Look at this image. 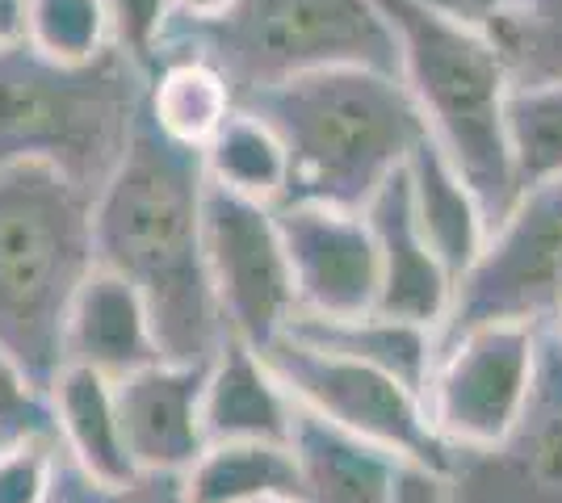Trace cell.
<instances>
[{"mask_svg":"<svg viewBox=\"0 0 562 503\" xmlns=\"http://www.w3.org/2000/svg\"><path fill=\"white\" fill-rule=\"evenodd\" d=\"M538 369V332L474 328L437 348L424 408L449 449L495 445L520 415Z\"/></svg>","mask_w":562,"mask_h":503,"instance_id":"cell-10","label":"cell"},{"mask_svg":"<svg viewBox=\"0 0 562 503\" xmlns=\"http://www.w3.org/2000/svg\"><path fill=\"white\" fill-rule=\"evenodd\" d=\"M202 168H206V181L214 190H227L235 197L273 206V210L285 202V190H290V160H285V147L273 135V126L239 105L227 118V126L206 144Z\"/></svg>","mask_w":562,"mask_h":503,"instance_id":"cell-23","label":"cell"},{"mask_svg":"<svg viewBox=\"0 0 562 503\" xmlns=\"http://www.w3.org/2000/svg\"><path fill=\"white\" fill-rule=\"evenodd\" d=\"M294 424V399L252 344L227 340L223 353L206 365L202 390V428L206 445L218 441H273L285 445Z\"/></svg>","mask_w":562,"mask_h":503,"instance_id":"cell-17","label":"cell"},{"mask_svg":"<svg viewBox=\"0 0 562 503\" xmlns=\"http://www.w3.org/2000/svg\"><path fill=\"white\" fill-rule=\"evenodd\" d=\"M47 395L50 411H55V441L68 454V461H76L97 482L135 479L110 378H101L93 369H80V365H64Z\"/></svg>","mask_w":562,"mask_h":503,"instance_id":"cell-19","label":"cell"},{"mask_svg":"<svg viewBox=\"0 0 562 503\" xmlns=\"http://www.w3.org/2000/svg\"><path fill=\"white\" fill-rule=\"evenodd\" d=\"M281 335H294L311 348H324L331 357L357 361L398 378L403 386L420 390L428 386V374L437 365V332L420 323H403L391 315H352V319H315V315H294Z\"/></svg>","mask_w":562,"mask_h":503,"instance_id":"cell-20","label":"cell"},{"mask_svg":"<svg viewBox=\"0 0 562 503\" xmlns=\"http://www.w3.org/2000/svg\"><path fill=\"white\" fill-rule=\"evenodd\" d=\"M278 231L290 261L299 315L352 319L378 307V243L366 210L281 202Z\"/></svg>","mask_w":562,"mask_h":503,"instance_id":"cell-12","label":"cell"},{"mask_svg":"<svg viewBox=\"0 0 562 503\" xmlns=\"http://www.w3.org/2000/svg\"><path fill=\"white\" fill-rule=\"evenodd\" d=\"M370 231L378 243V315H391L403 323H420L428 332H441L453 302V273L432 243L424 240L420 222L412 215L407 176H395L370 197L366 206Z\"/></svg>","mask_w":562,"mask_h":503,"instance_id":"cell-14","label":"cell"},{"mask_svg":"<svg viewBox=\"0 0 562 503\" xmlns=\"http://www.w3.org/2000/svg\"><path fill=\"white\" fill-rule=\"evenodd\" d=\"M441 479L458 503H562V323L538 332V369L513 428L453 449Z\"/></svg>","mask_w":562,"mask_h":503,"instance_id":"cell-11","label":"cell"},{"mask_svg":"<svg viewBox=\"0 0 562 503\" xmlns=\"http://www.w3.org/2000/svg\"><path fill=\"white\" fill-rule=\"evenodd\" d=\"M64 357L68 365L93 369L110 382H122L147 365L165 361L160 335H156V323L139 289L97 264L93 277L80 286L71 302Z\"/></svg>","mask_w":562,"mask_h":503,"instance_id":"cell-15","label":"cell"},{"mask_svg":"<svg viewBox=\"0 0 562 503\" xmlns=\"http://www.w3.org/2000/svg\"><path fill=\"white\" fill-rule=\"evenodd\" d=\"M55 441V411L43 386L25 378V369L0 348V449L18 441Z\"/></svg>","mask_w":562,"mask_h":503,"instance_id":"cell-28","label":"cell"},{"mask_svg":"<svg viewBox=\"0 0 562 503\" xmlns=\"http://www.w3.org/2000/svg\"><path fill=\"white\" fill-rule=\"evenodd\" d=\"M483 25L508 64L513 89L562 80V0H504Z\"/></svg>","mask_w":562,"mask_h":503,"instance_id":"cell-24","label":"cell"},{"mask_svg":"<svg viewBox=\"0 0 562 503\" xmlns=\"http://www.w3.org/2000/svg\"><path fill=\"white\" fill-rule=\"evenodd\" d=\"M403 176H407L412 215L420 222L424 240L432 243V252L441 256V264L453 273V286H458V277L467 273L483 240H487L492 218L483 210L479 193L462 181V172L449 164L446 151L432 139H424L412 151V160L403 164Z\"/></svg>","mask_w":562,"mask_h":503,"instance_id":"cell-18","label":"cell"},{"mask_svg":"<svg viewBox=\"0 0 562 503\" xmlns=\"http://www.w3.org/2000/svg\"><path fill=\"white\" fill-rule=\"evenodd\" d=\"M25 43L59 64H89L114 47V34L101 0H25Z\"/></svg>","mask_w":562,"mask_h":503,"instance_id":"cell-26","label":"cell"},{"mask_svg":"<svg viewBox=\"0 0 562 503\" xmlns=\"http://www.w3.org/2000/svg\"><path fill=\"white\" fill-rule=\"evenodd\" d=\"M59 466V441H18L0 449V503H47Z\"/></svg>","mask_w":562,"mask_h":503,"instance_id":"cell-30","label":"cell"},{"mask_svg":"<svg viewBox=\"0 0 562 503\" xmlns=\"http://www.w3.org/2000/svg\"><path fill=\"white\" fill-rule=\"evenodd\" d=\"M186 503H265L299 500V466L290 445L218 441L181 475Z\"/></svg>","mask_w":562,"mask_h":503,"instance_id":"cell-22","label":"cell"},{"mask_svg":"<svg viewBox=\"0 0 562 503\" xmlns=\"http://www.w3.org/2000/svg\"><path fill=\"white\" fill-rule=\"evenodd\" d=\"M202 151L168 144L143 114L131 151L93 202L97 264L139 289L165 361L211 365L232 340L206 268Z\"/></svg>","mask_w":562,"mask_h":503,"instance_id":"cell-1","label":"cell"},{"mask_svg":"<svg viewBox=\"0 0 562 503\" xmlns=\"http://www.w3.org/2000/svg\"><path fill=\"white\" fill-rule=\"evenodd\" d=\"M101 4H105V18H110L114 47L151 76L160 47H165L168 25L177 18V4L172 0H101Z\"/></svg>","mask_w":562,"mask_h":503,"instance_id":"cell-29","label":"cell"},{"mask_svg":"<svg viewBox=\"0 0 562 503\" xmlns=\"http://www.w3.org/2000/svg\"><path fill=\"white\" fill-rule=\"evenodd\" d=\"M25 43V0H0V50Z\"/></svg>","mask_w":562,"mask_h":503,"instance_id":"cell-32","label":"cell"},{"mask_svg":"<svg viewBox=\"0 0 562 503\" xmlns=\"http://www.w3.org/2000/svg\"><path fill=\"white\" fill-rule=\"evenodd\" d=\"M172 4H177V18L181 22H211L232 0H172Z\"/></svg>","mask_w":562,"mask_h":503,"instance_id":"cell-34","label":"cell"},{"mask_svg":"<svg viewBox=\"0 0 562 503\" xmlns=\"http://www.w3.org/2000/svg\"><path fill=\"white\" fill-rule=\"evenodd\" d=\"M508 151L516 197L562 181V80L513 89L508 96Z\"/></svg>","mask_w":562,"mask_h":503,"instance_id":"cell-25","label":"cell"},{"mask_svg":"<svg viewBox=\"0 0 562 503\" xmlns=\"http://www.w3.org/2000/svg\"><path fill=\"white\" fill-rule=\"evenodd\" d=\"M93 202L55 168H0V348L43 390L68 365L71 302L97 268Z\"/></svg>","mask_w":562,"mask_h":503,"instance_id":"cell-4","label":"cell"},{"mask_svg":"<svg viewBox=\"0 0 562 503\" xmlns=\"http://www.w3.org/2000/svg\"><path fill=\"white\" fill-rule=\"evenodd\" d=\"M398 43V80L416 101L424 135L479 193L487 218L516 202L508 151L513 76L483 22L432 0H378Z\"/></svg>","mask_w":562,"mask_h":503,"instance_id":"cell-3","label":"cell"},{"mask_svg":"<svg viewBox=\"0 0 562 503\" xmlns=\"http://www.w3.org/2000/svg\"><path fill=\"white\" fill-rule=\"evenodd\" d=\"M206 268L227 335L269 348L299 315L273 206L206 185Z\"/></svg>","mask_w":562,"mask_h":503,"instance_id":"cell-9","label":"cell"},{"mask_svg":"<svg viewBox=\"0 0 562 503\" xmlns=\"http://www.w3.org/2000/svg\"><path fill=\"white\" fill-rule=\"evenodd\" d=\"M273 126L290 160L285 202L366 210L412 151L428 139L398 72L336 68L244 101Z\"/></svg>","mask_w":562,"mask_h":503,"instance_id":"cell-2","label":"cell"},{"mask_svg":"<svg viewBox=\"0 0 562 503\" xmlns=\"http://www.w3.org/2000/svg\"><path fill=\"white\" fill-rule=\"evenodd\" d=\"M177 50L211 59L235 105L336 68L398 72L395 30L378 0H232L211 22L172 18L160 59Z\"/></svg>","mask_w":562,"mask_h":503,"instance_id":"cell-6","label":"cell"},{"mask_svg":"<svg viewBox=\"0 0 562 503\" xmlns=\"http://www.w3.org/2000/svg\"><path fill=\"white\" fill-rule=\"evenodd\" d=\"M260 353L303 411L395 454L403 466L446 475L453 449L432 428L420 390L403 386L382 369L311 348L294 335H281Z\"/></svg>","mask_w":562,"mask_h":503,"instance_id":"cell-8","label":"cell"},{"mask_svg":"<svg viewBox=\"0 0 562 503\" xmlns=\"http://www.w3.org/2000/svg\"><path fill=\"white\" fill-rule=\"evenodd\" d=\"M143 114L168 144L206 151V144L235 114V93L211 59L177 50V55H165L147 76Z\"/></svg>","mask_w":562,"mask_h":503,"instance_id":"cell-21","label":"cell"},{"mask_svg":"<svg viewBox=\"0 0 562 503\" xmlns=\"http://www.w3.org/2000/svg\"><path fill=\"white\" fill-rule=\"evenodd\" d=\"M147 72L117 47L59 64L22 43L0 50V168L43 164L101 193L143 122Z\"/></svg>","mask_w":562,"mask_h":503,"instance_id":"cell-5","label":"cell"},{"mask_svg":"<svg viewBox=\"0 0 562 503\" xmlns=\"http://www.w3.org/2000/svg\"><path fill=\"white\" fill-rule=\"evenodd\" d=\"M265 503H299V500H265Z\"/></svg>","mask_w":562,"mask_h":503,"instance_id":"cell-35","label":"cell"},{"mask_svg":"<svg viewBox=\"0 0 562 503\" xmlns=\"http://www.w3.org/2000/svg\"><path fill=\"white\" fill-rule=\"evenodd\" d=\"M206 365L156 361L139 374L114 382L122 441L135 475L181 479L206 449L202 428Z\"/></svg>","mask_w":562,"mask_h":503,"instance_id":"cell-13","label":"cell"},{"mask_svg":"<svg viewBox=\"0 0 562 503\" xmlns=\"http://www.w3.org/2000/svg\"><path fill=\"white\" fill-rule=\"evenodd\" d=\"M395 503H458V500H453V491H449V482L441 479V475L407 466L403 479H398Z\"/></svg>","mask_w":562,"mask_h":503,"instance_id":"cell-31","label":"cell"},{"mask_svg":"<svg viewBox=\"0 0 562 503\" xmlns=\"http://www.w3.org/2000/svg\"><path fill=\"white\" fill-rule=\"evenodd\" d=\"M47 503H186V491H181V479H160V475H135L131 482H97L59 449Z\"/></svg>","mask_w":562,"mask_h":503,"instance_id":"cell-27","label":"cell"},{"mask_svg":"<svg viewBox=\"0 0 562 503\" xmlns=\"http://www.w3.org/2000/svg\"><path fill=\"white\" fill-rule=\"evenodd\" d=\"M290 454L299 466V503H395L403 461L294 403Z\"/></svg>","mask_w":562,"mask_h":503,"instance_id":"cell-16","label":"cell"},{"mask_svg":"<svg viewBox=\"0 0 562 503\" xmlns=\"http://www.w3.org/2000/svg\"><path fill=\"white\" fill-rule=\"evenodd\" d=\"M432 4H441L458 18H470V22H487L504 9V0H432Z\"/></svg>","mask_w":562,"mask_h":503,"instance_id":"cell-33","label":"cell"},{"mask_svg":"<svg viewBox=\"0 0 562 503\" xmlns=\"http://www.w3.org/2000/svg\"><path fill=\"white\" fill-rule=\"evenodd\" d=\"M562 323V181L525 190L492 222L479 256L453 286L437 348L474 328Z\"/></svg>","mask_w":562,"mask_h":503,"instance_id":"cell-7","label":"cell"}]
</instances>
